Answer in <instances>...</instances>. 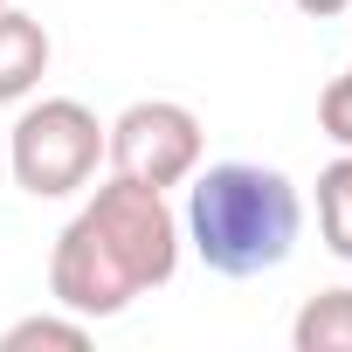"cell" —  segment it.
<instances>
[{"instance_id": "obj_11", "label": "cell", "mask_w": 352, "mask_h": 352, "mask_svg": "<svg viewBox=\"0 0 352 352\" xmlns=\"http://www.w3.org/2000/svg\"><path fill=\"white\" fill-rule=\"evenodd\" d=\"M0 8H8V0H0Z\"/></svg>"}, {"instance_id": "obj_8", "label": "cell", "mask_w": 352, "mask_h": 352, "mask_svg": "<svg viewBox=\"0 0 352 352\" xmlns=\"http://www.w3.org/2000/svg\"><path fill=\"white\" fill-rule=\"evenodd\" d=\"M35 345H56V352H83L90 345V318H21L0 331V352H35Z\"/></svg>"}, {"instance_id": "obj_4", "label": "cell", "mask_w": 352, "mask_h": 352, "mask_svg": "<svg viewBox=\"0 0 352 352\" xmlns=\"http://www.w3.org/2000/svg\"><path fill=\"white\" fill-rule=\"evenodd\" d=\"M201 118L187 104H173V97H138L124 104L111 124H104V159L111 173H124V180H145V187H180L194 180V166H201Z\"/></svg>"}, {"instance_id": "obj_2", "label": "cell", "mask_w": 352, "mask_h": 352, "mask_svg": "<svg viewBox=\"0 0 352 352\" xmlns=\"http://www.w3.org/2000/svg\"><path fill=\"white\" fill-rule=\"evenodd\" d=\"M304 235V201L290 187V173L256 166V159H221V166H194V187H187V214H180V242H194V256L228 276H270L290 263Z\"/></svg>"}, {"instance_id": "obj_10", "label": "cell", "mask_w": 352, "mask_h": 352, "mask_svg": "<svg viewBox=\"0 0 352 352\" xmlns=\"http://www.w3.org/2000/svg\"><path fill=\"white\" fill-rule=\"evenodd\" d=\"M290 8H304L311 21H331V14H352V0H290Z\"/></svg>"}, {"instance_id": "obj_6", "label": "cell", "mask_w": 352, "mask_h": 352, "mask_svg": "<svg viewBox=\"0 0 352 352\" xmlns=\"http://www.w3.org/2000/svg\"><path fill=\"white\" fill-rule=\"evenodd\" d=\"M290 345L297 352H352V290H318L304 297L297 324H290Z\"/></svg>"}, {"instance_id": "obj_7", "label": "cell", "mask_w": 352, "mask_h": 352, "mask_svg": "<svg viewBox=\"0 0 352 352\" xmlns=\"http://www.w3.org/2000/svg\"><path fill=\"white\" fill-rule=\"evenodd\" d=\"M318 235L338 263H352V152H338L318 173Z\"/></svg>"}, {"instance_id": "obj_9", "label": "cell", "mask_w": 352, "mask_h": 352, "mask_svg": "<svg viewBox=\"0 0 352 352\" xmlns=\"http://www.w3.org/2000/svg\"><path fill=\"white\" fill-rule=\"evenodd\" d=\"M318 131H324L338 152H352V76H331V83L318 90Z\"/></svg>"}, {"instance_id": "obj_5", "label": "cell", "mask_w": 352, "mask_h": 352, "mask_svg": "<svg viewBox=\"0 0 352 352\" xmlns=\"http://www.w3.org/2000/svg\"><path fill=\"white\" fill-rule=\"evenodd\" d=\"M42 76H49V28L8 0L0 8V104H21Z\"/></svg>"}, {"instance_id": "obj_3", "label": "cell", "mask_w": 352, "mask_h": 352, "mask_svg": "<svg viewBox=\"0 0 352 352\" xmlns=\"http://www.w3.org/2000/svg\"><path fill=\"white\" fill-rule=\"evenodd\" d=\"M8 166H14V187L35 201H63L83 194L104 166V124L90 104L76 97H42L14 118L8 131Z\"/></svg>"}, {"instance_id": "obj_1", "label": "cell", "mask_w": 352, "mask_h": 352, "mask_svg": "<svg viewBox=\"0 0 352 352\" xmlns=\"http://www.w3.org/2000/svg\"><path fill=\"white\" fill-rule=\"evenodd\" d=\"M173 270H180V214L159 187L111 173L49 249V297L97 324L131 311V297L173 283Z\"/></svg>"}]
</instances>
